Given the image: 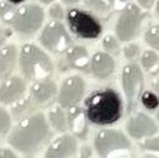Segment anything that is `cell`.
Returning a JSON list of instances; mask_svg holds the SVG:
<instances>
[{
  "label": "cell",
  "mask_w": 159,
  "mask_h": 158,
  "mask_svg": "<svg viewBox=\"0 0 159 158\" xmlns=\"http://www.w3.org/2000/svg\"><path fill=\"white\" fill-rule=\"evenodd\" d=\"M49 137V122L43 113L35 111L17 120L11 130L9 145L24 155H35L43 147Z\"/></svg>",
  "instance_id": "1"
},
{
  "label": "cell",
  "mask_w": 159,
  "mask_h": 158,
  "mask_svg": "<svg viewBox=\"0 0 159 158\" xmlns=\"http://www.w3.org/2000/svg\"><path fill=\"white\" fill-rule=\"evenodd\" d=\"M84 109L89 121L96 126L114 125L123 114L121 95L112 88L91 91L84 100Z\"/></svg>",
  "instance_id": "2"
},
{
  "label": "cell",
  "mask_w": 159,
  "mask_h": 158,
  "mask_svg": "<svg viewBox=\"0 0 159 158\" xmlns=\"http://www.w3.org/2000/svg\"><path fill=\"white\" fill-rule=\"evenodd\" d=\"M19 67L24 77L32 81L51 78L53 74V62L51 57L31 42L22 44L19 52Z\"/></svg>",
  "instance_id": "3"
},
{
  "label": "cell",
  "mask_w": 159,
  "mask_h": 158,
  "mask_svg": "<svg viewBox=\"0 0 159 158\" xmlns=\"http://www.w3.org/2000/svg\"><path fill=\"white\" fill-rule=\"evenodd\" d=\"M94 147L100 157H125L131 153L129 140L117 130H100L94 138Z\"/></svg>",
  "instance_id": "4"
},
{
  "label": "cell",
  "mask_w": 159,
  "mask_h": 158,
  "mask_svg": "<svg viewBox=\"0 0 159 158\" xmlns=\"http://www.w3.org/2000/svg\"><path fill=\"white\" fill-rule=\"evenodd\" d=\"M67 24L72 34L83 40L98 39L102 34L100 21L90 12L78 7H70L67 11Z\"/></svg>",
  "instance_id": "5"
},
{
  "label": "cell",
  "mask_w": 159,
  "mask_h": 158,
  "mask_svg": "<svg viewBox=\"0 0 159 158\" xmlns=\"http://www.w3.org/2000/svg\"><path fill=\"white\" fill-rule=\"evenodd\" d=\"M44 11L37 4H25L16 9L10 22L12 29L21 36H32L43 25Z\"/></svg>",
  "instance_id": "6"
},
{
  "label": "cell",
  "mask_w": 159,
  "mask_h": 158,
  "mask_svg": "<svg viewBox=\"0 0 159 158\" xmlns=\"http://www.w3.org/2000/svg\"><path fill=\"white\" fill-rule=\"evenodd\" d=\"M121 80H122L123 94L126 98L127 113L132 114L136 110L137 104H138L141 95L143 93L144 78H143L142 69L136 63L126 64L122 69Z\"/></svg>",
  "instance_id": "7"
},
{
  "label": "cell",
  "mask_w": 159,
  "mask_h": 158,
  "mask_svg": "<svg viewBox=\"0 0 159 158\" xmlns=\"http://www.w3.org/2000/svg\"><path fill=\"white\" fill-rule=\"evenodd\" d=\"M146 17L147 12L142 11L134 4H127L125 7H122L115 25L116 36L120 41L128 42L136 39Z\"/></svg>",
  "instance_id": "8"
},
{
  "label": "cell",
  "mask_w": 159,
  "mask_h": 158,
  "mask_svg": "<svg viewBox=\"0 0 159 158\" xmlns=\"http://www.w3.org/2000/svg\"><path fill=\"white\" fill-rule=\"evenodd\" d=\"M40 43L48 52L54 54L66 53V51L70 47L72 39L64 25L58 20L49 21L41 31Z\"/></svg>",
  "instance_id": "9"
},
{
  "label": "cell",
  "mask_w": 159,
  "mask_h": 158,
  "mask_svg": "<svg viewBox=\"0 0 159 158\" xmlns=\"http://www.w3.org/2000/svg\"><path fill=\"white\" fill-rule=\"evenodd\" d=\"M85 93V81L79 76H70L66 78L58 89V104L63 109L78 105Z\"/></svg>",
  "instance_id": "10"
},
{
  "label": "cell",
  "mask_w": 159,
  "mask_h": 158,
  "mask_svg": "<svg viewBox=\"0 0 159 158\" xmlns=\"http://www.w3.org/2000/svg\"><path fill=\"white\" fill-rule=\"evenodd\" d=\"M29 95L36 108H44L51 105L57 99L58 86L51 78L35 80L29 89Z\"/></svg>",
  "instance_id": "11"
},
{
  "label": "cell",
  "mask_w": 159,
  "mask_h": 158,
  "mask_svg": "<svg viewBox=\"0 0 159 158\" xmlns=\"http://www.w3.org/2000/svg\"><path fill=\"white\" fill-rule=\"evenodd\" d=\"M126 130L131 137L136 140H142L154 136L158 132V125L151 116L143 113H136L128 118L126 123Z\"/></svg>",
  "instance_id": "12"
},
{
  "label": "cell",
  "mask_w": 159,
  "mask_h": 158,
  "mask_svg": "<svg viewBox=\"0 0 159 158\" xmlns=\"http://www.w3.org/2000/svg\"><path fill=\"white\" fill-rule=\"evenodd\" d=\"M26 81L20 77L10 76L9 78L1 80L0 84V103L4 105H12L26 94Z\"/></svg>",
  "instance_id": "13"
},
{
  "label": "cell",
  "mask_w": 159,
  "mask_h": 158,
  "mask_svg": "<svg viewBox=\"0 0 159 158\" xmlns=\"http://www.w3.org/2000/svg\"><path fill=\"white\" fill-rule=\"evenodd\" d=\"M78 152V141L72 135H62L53 140L44 152L47 158L74 157Z\"/></svg>",
  "instance_id": "14"
},
{
  "label": "cell",
  "mask_w": 159,
  "mask_h": 158,
  "mask_svg": "<svg viewBox=\"0 0 159 158\" xmlns=\"http://www.w3.org/2000/svg\"><path fill=\"white\" fill-rule=\"evenodd\" d=\"M64 54V58L59 62L61 72L68 71L69 68L78 71H89L90 57L88 49L84 46H70Z\"/></svg>",
  "instance_id": "15"
},
{
  "label": "cell",
  "mask_w": 159,
  "mask_h": 158,
  "mask_svg": "<svg viewBox=\"0 0 159 158\" xmlns=\"http://www.w3.org/2000/svg\"><path fill=\"white\" fill-rule=\"evenodd\" d=\"M89 72L99 80H105L110 78L115 72V61L110 53L96 52L90 58Z\"/></svg>",
  "instance_id": "16"
},
{
  "label": "cell",
  "mask_w": 159,
  "mask_h": 158,
  "mask_svg": "<svg viewBox=\"0 0 159 158\" xmlns=\"http://www.w3.org/2000/svg\"><path fill=\"white\" fill-rule=\"evenodd\" d=\"M67 118H68V128L73 132L75 137L80 140H85L89 133V118L86 116L85 109L78 105L70 106L67 109Z\"/></svg>",
  "instance_id": "17"
},
{
  "label": "cell",
  "mask_w": 159,
  "mask_h": 158,
  "mask_svg": "<svg viewBox=\"0 0 159 158\" xmlns=\"http://www.w3.org/2000/svg\"><path fill=\"white\" fill-rule=\"evenodd\" d=\"M19 63V52L15 44H4L0 48V80L9 78Z\"/></svg>",
  "instance_id": "18"
},
{
  "label": "cell",
  "mask_w": 159,
  "mask_h": 158,
  "mask_svg": "<svg viewBox=\"0 0 159 158\" xmlns=\"http://www.w3.org/2000/svg\"><path fill=\"white\" fill-rule=\"evenodd\" d=\"M48 122L49 125L58 132H64L68 128V118L67 114L63 111V108L54 106L48 111Z\"/></svg>",
  "instance_id": "19"
},
{
  "label": "cell",
  "mask_w": 159,
  "mask_h": 158,
  "mask_svg": "<svg viewBox=\"0 0 159 158\" xmlns=\"http://www.w3.org/2000/svg\"><path fill=\"white\" fill-rule=\"evenodd\" d=\"M36 110V105L34 104L32 99L29 96L26 98H22L20 99L19 101H16L15 104H12V108H11V115L14 116V118L16 120H20L22 118H26L27 115L35 113Z\"/></svg>",
  "instance_id": "20"
},
{
  "label": "cell",
  "mask_w": 159,
  "mask_h": 158,
  "mask_svg": "<svg viewBox=\"0 0 159 158\" xmlns=\"http://www.w3.org/2000/svg\"><path fill=\"white\" fill-rule=\"evenodd\" d=\"M141 64L149 74H157L159 71V56L152 49L144 51L141 57Z\"/></svg>",
  "instance_id": "21"
},
{
  "label": "cell",
  "mask_w": 159,
  "mask_h": 158,
  "mask_svg": "<svg viewBox=\"0 0 159 158\" xmlns=\"http://www.w3.org/2000/svg\"><path fill=\"white\" fill-rule=\"evenodd\" d=\"M139 101L143 105V108L149 110V111L159 109V96L156 91H151V90L143 91L142 95H141Z\"/></svg>",
  "instance_id": "22"
},
{
  "label": "cell",
  "mask_w": 159,
  "mask_h": 158,
  "mask_svg": "<svg viewBox=\"0 0 159 158\" xmlns=\"http://www.w3.org/2000/svg\"><path fill=\"white\" fill-rule=\"evenodd\" d=\"M85 5L91 11H94L95 14L102 15V16L107 15L110 12V9H111L109 2L105 0H85Z\"/></svg>",
  "instance_id": "23"
},
{
  "label": "cell",
  "mask_w": 159,
  "mask_h": 158,
  "mask_svg": "<svg viewBox=\"0 0 159 158\" xmlns=\"http://www.w3.org/2000/svg\"><path fill=\"white\" fill-rule=\"evenodd\" d=\"M16 5L11 4L10 1L7 0H4L0 2V19L5 22V24H9L11 22L12 17H14V14L16 11Z\"/></svg>",
  "instance_id": "24"
},
{
  "label": "cell",
  "mask_w": 159,
  "mask_h": 158,
  "mask_svg": "<svg viewBox=\"0 0 159 158\" xmlns=\"http://www.w3.org/2000/svg\"><path fill=\"white\" fill-rule=\"evenodd\" d=\"M144 41L148 46L159 51V24L152 25L144 34Z\"/></svg>",
  "instance_id": "25"
},
{
  "label": "cell",
  "mask_w": 159,
  "mask_h": 158,
  "mask_svg": "<svg viewBox=\"0 0 159 158\" xmlns=\"http://www.w3.org/2000/svg\"><path fill=\"white\" fill-rule=\"evenodd\" d=\"M102 48L110 53L111 56H117L121 51L120 48V42H119V37H115L112 35H107L105 36L104 40H102Z\"/></svg>",
  "instance_id": "26"
},
{
  "label": "cell",
  "mask_w": 159,
  "mask_h": 158,
  "mask_svg": "<svg viewBox=\"0 0 159 158\" xmlns=\"http://www.w3.org/2000/svg\"><path fill=\"white\" fill-rule=\"evenodd\" d=\"M11 115L2 108H0V136L6 135L11 130Z\"/></svg>",
  "instance_id": "27"
},
{
  "label": "cell",
  "mask_w": 159,
  "mask_h": 158,
  "mask_svg": "<svg viewBox=\"0 0 159 158\" xmlns=\"http://www.w3.org/2000/svg\"><path fill=\"white\" fill-rule=\"evenodd\" d=\"M139 147L143 151H149V152H157V153H159V137L151 136V137L144 138L139 143Z\"/></svg>",
  "instance_id": "28"
},
{
  "label": "cell",
  "mask_w": 159,
  "mask_h": 158,
  "mask_svg": "<svg viewBox=\"0 0 159 158\" xmlns=\"http://www.w3.org/2000/svg\"><path fill=\"white\" fill-rule=\"evenodd\" d=\"M48 14H49V17H51L52 20H58V21L63 20L64 16H66V12H64L63 6H62L61 4H57V2L49 6Z\"/></svg>",
  "instance_id": "29"
},
{
  "label": "cell",
  "mask_w": 159,
  "mask_h": 158,
  "mask_svg": "<svg viewBox=\"0 0 159 158\" xmlns=\"http://www.w3.org/2000/svg\"><path fill=\"white\" fill-rule=\"evenodd\" d=\"M139 49H141V48H139L138 44H136V43H128V44H126V46L123 47V54H125V57H126L127 59L132 61V59H134V58L138 57Z\"/></svg>",
  "instance_id": "30"
},
{
  "label": "cell",
  "mask_w": 159,
  "mask_h": 158,
  "mask_svg": "<svg viewBox=\"0 0 159 158\" xmlns=\"http://www.w3.org/2000/svg\"><path fill=\"white\" fill-rule=\"evenodd\" d=\"M107 2L112 9H122L127 5V0H107Z\"/></svg>",
  "instance_id": "31"
},
{
  "label": "cell",
  "mask_w": 159,
  "mask_h": 158,
  "mask_svg": "<svg viewBox=\"0 0 159 158\" xmlns=\"http://www.w3.org/2000/svg\"><path fill=\"white\" fill-rule=\"evenodd\" d=\"M16 153L10 148H0V158H15Z\"/></svg>",
  "instance_id": "32"
},
{
  "label": "cell",
  "mask_w": 159,
  "mask_h": 158,
  "mask_svg": "<svg viewBox=\"0 0 159 158\" xmlns=\"http://www.w3.org/2000/svg\"><path fill=\"white\" fill-rule=\"evenodd\" d=\"M137 2H138V5H139L141 7H143V9H146V10H149V9L154 5L156 0H137Z\"/></svg>",
  "instance_id": "33"
},
{
  "label": "cell",
  "mask_w": 159,
  "mask_h": 158,
  "mask_svg": "<svg viewBox=\"0 0 159 158\" xmlns=\"http://www.w3.org/2000/svg\"><path fill=\"white\" fill-rule=\"evenodd\" d=\"M80 156H81L83 158L93 156V151H91V148H90L89 146H84V147H81V150H80Z\"/></svg>",
  "instance_id": "34"
},
{
  "label": "cell",
  "mask_w": 159,
  "mask_h": 158,
  "mask_svg": "<svg viewBox=\"0 0 159 158\" xmlns=\"http://www.w3.org/2000/svg\"><path fill=\"white\" fill-rule=\"evenodd\" d=\"M152 89H153L157 94H159V78H156L152 81Z\"/></svg>",
  "instance_id": "35"
},
{
  "label": "cell",
  "mask_w": 159,
  "mask_h": 158,
  "mask_svg": "<svg viewBox=\"0 0 159 158\" xmlns=\"http://www.w3.org/2000/svg\"><path fill=\"white\" fill-rule=\"evenodd\" d=\"M5 31L1 29V26H0V48L4 46V42H5Z\"/></svg>",
  "instance_id": "36"
},
{
  "label": "cell",
  "mask_w": 159,
  "mask_h": 158,
  "mask_svg": "<svg viewBox=\"0 0 159 158\" xmlns=\"http://www.w3.org/2000/svg\"><path fill=\"white\" fill-rule=\"evenodd\" d=\"M64 4H67V5H73V4H77V2H79L80 0H62Z\"/></svg>",
  "instance_id": "37"
},
{
  "label": "cell",
  "mask_w": 159,
  "mask_h": 158,
  "mask_svg": "<svg viewBox=\"0 0 159 158\" xmlns=\"http://www.w3.org/2000/svg\"><path fill=\"white\" fill-rule=\"evenodd\" d=\"M7 1H10V2L14 4V5H20V4H22L25 0H7Z\"/></svg>",
  "instance_id": "38"
},
{
  "label": "cell",
  "mask_w": 159,
  "mask_h": 158,
  "mask_svg": "<svg viewBox=\"0 0 159 158\" xmlns=\"http://www.w3.org/2000/svg\"><path fill=\"white\" fill-rule=\"evenodd\" d=\"M54 0H40V2L42 4H44V5H49V4H52Z\"/></svg>",
  "instance_id": "39"
},
{
  "label": "cell",
  "mask_w": 159,
  "mask_h": 158,
  "mask_svg": "<svg viewBox=\"0 0 159 158\" xmlns=\"http://www.w3.org/2000/svg\"><path fill=\"white\" fill-rule=\"evenodd\" d=\"M156 14L159 17V0H157V4H156Z\"/></svg>",
  "instance_id": "40"
},
{
  "label": "cell",
  "mask_w": 159,
  "mask_h": 158,
  "mask_svg": "<svg viewBox=\"0 0 159 158\" xmlns=\"http://www.w3.org/2000/svg\"><path fill=\"white\" fill-rule=\"evenodd\" d=\"M157 118H158V121H159V109H158V113H157Z\"/></svg>",
  "instance_id": "41"
}]
</instances>
